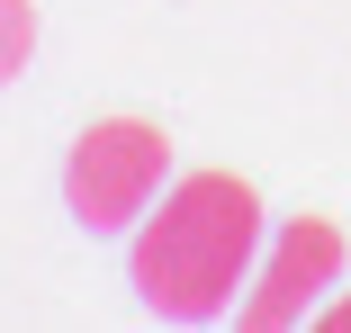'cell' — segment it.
<instances>
[{
    "mask_svg": "<svg viewBox=\"0 0 351 333\" xmlns=\"http://www.w3.org/2000/svg\"><path fill=\"white\" fill-rule=\"evenodd\" d=\"M261 252V198L234 171H189L162 189V208H145V234H135V297L171 324H207L226 315L234 288L252 280Z\"/></svg>",
    "mask_w": 351,
    "mask_h": 333,
    "instance_id": "6da1fadb",
    "label": "cell"
},
{
    "mask_svg": "<svg viewBox=\"0 0 351 333\" xmlns=\"http://www.w3.org/2000/svg\"><path fill=\"white\" fill-rule=\"evenodd\" d=\"M162 171H171V145H162V126L145 117H99L73 136V162H63V208H73L90 234H117L135 225L162 198Z\"/></svg>",
    "mask_w": 351,
    "mask_h": 333,
    "instance_id": "7a4b0ae2",
    "label": "cell"
},
{
    "mask_svg": "<svg viewBox=\"0 0 351 333\" xmlns=\"http://www.w3.org/2000/svg\"><path fill=\"white\" fill-rule=\"evenodd\" d=\"M333 280H342V225H324V217L279 225L261 280H252V297H243V324H252V333H289V324H306V306H315Z\"/></svg>",
    "mask_w": 351,
    "mask_h": 333,
    "instance_id": "3957f363",
    "label": "cell"
},
{
    "mask_svg": "<svg viewBox=\"0 0 351 333\" xmlns=\"http://www.w3.org/2000/svg\"><path fill=\"white\" fill-rule=\"evenodd\" d=\"M36 54V0H0V82H19Z\"/></svg>",
    "mask_w": 351,
    "mask_h": 333,
    "instance_id": "277c9868",
    "label": "cell"
},
{
    "mask_svg": "<svg viewBox=\"0 0 351 333\" xmlns=\"http://www.w3.org/2000/svg\"><path fill=\"white\" fill-rule=\"evenodd\" d=\"M324 324H333V333H351V297H342V306H324Z\"/></svg>",
    "mask_w": 351,
    "mask_h": 333,
    "instance_id": "5b68a950",
    "label": "cell"
}]
</instances>
